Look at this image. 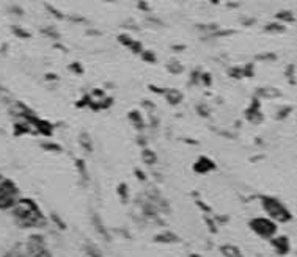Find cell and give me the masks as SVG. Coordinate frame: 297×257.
<instances>
[{"label":"cell","instance_id":"obj_4","mask_svg":"<svg viewBox=\"0 0 297 257\" xmlns=\"http://www.w3.org/2000/svg\"><path fill=\"white\" fill-rule=\"evenodd\" d=\"M250 227L255 234H258L263 239H272L273 234L277 232V226L267 218H253L250 221Z\"/></svg>","mask_w":297,"mask_h":257},{"label":"cell","instance_id":"obj_15","mask_svg":"<svg viewBox=\"0 0 297 257\" xmlns=\"http://www.w3.org/2000/svg\"><path fill=\"white\" fill-rule=\"evenodd\" d=\"M121 193H123V198L126 199V185H124V184L120 185V195H121Z\"/></svg>","mask_w":297,"mask_h":257},{"label":"cell","instance_id":"obj_1","mask_svg":"<svg viewBox=\"0 0 297 257\" xmlns=\"http://www.w3.org/2000/svg\"><path fill=\"white\" fill-rule=\"evenodd\" d=\"M13 215L22 227H36L44 223V217L32 199H19L13 207Z\"/></svg>","mask_w":297,"mask_h":257},{"label":"cell","instance_id":"obj_9","mask_svg":"<svg viewBox=\"0 0 297 257\" xmlns=\"http://www.w3.org/2000/svg\"><path fill=\"white\" fill-rule=\"evenodd\" d=\"M93 223H95V227H96V230L102 235V237L107 240L109 239V235H107V230H105V227L102 226V223H101V220H99V217L98 215H93Z\"/></svg>","mask_w":297,"mask_h":257},{"label":"cell","instance_id":"obj_11","mask_svg":"<svg viewBox=\"0 0 297 257\" xmlns=\"http://www.w3.org/2000/svg\"><path fill=\"white\" fill-rule=\"evenodd\" d=\"M87 254L90 257H104V254L96 246H93V245H87Z\"/></svg>","mask_w":297,"mask_h":257},{"label":"cell","instance_id":"obj_3","mask_svg":"<svg viewBox=\"0 0 297 257\" xmlns=\"http://www.w3.org/2000/svg\"><path fill=\"white\" fill-rule=\"evenodd\" d=\"M263 207L264 210L269 213V215L273 218V220H277V221H282V223H286L292 218L291 215V212L279 201V199H275V198H267L264 196L263 198Z\"/></svg>","mask_w":297,"mask_h":257},{"label":"cell","instance_id":"obj_13","mask_svg":"<svg viewBox=\"0 0 297 257\" xmlns=\"http://www.w3.org/2000/svg\"><path fill=\"white\" fill-rule=\"evenodd\" d=\"M143 159L150 163V165H153L154 162H156V156L150 151V149H146V151H143Z\"/></svg>","mask_w":297,"mask_h":257},{"label":"cell","instance_id":"obj_8","mask_svg":"<svg viewBox=\"0 0 297 257\" xmlns=\"http://www.w3.org/2000/svg\"><path fill=\"white\" fill-rule=\"evenodd\" d=\"M220 251H222V254H223L225 257H242L239 248H238V246H233V245H223V246L220 248Z\"/></svg>","mask_w":297,"mask_h":257},{"label":"cell","instance_id":"obj_10","mask_svg":"<svg viewBox=\"0 0 297 257\" xmlns=\"http://www.w3.org/2000/svg\"><path fill=\"white\" fill-rule=\"evenodd\" d=\"M156 240L157 242H162V243H172V242H178V237H176V235H173V234L167 232V234L157 235Z\"/></svg>","mask_w":297,"mask_h":257},{"label":"cell","instance_id":"obj_2","mask_svg":"<svg viewBox=\"0 0 297 257\" xmlns=\"http://www.w3.org/2000/svg\"><path fill=\"white\" fill-rule=\"evenodd\" d=\"M17 201H19L17 185L10 179H4L0 182V210L13 209Z\"/></svg>","mask_w":297,"mask_h":257},{"label":"cell","instance_id":"obj_14","mask_svg":"<svg viewBox=\"0 0 297 257\" xmlns=\"http://www.w3.org/2000/svg\"><path fill=\"white\" fill-rule=\"evenodd\" d=\"M5 257H27L26 254H22L20 251H16V249H13V251H10Z\"/></svg>","mask_w":297,"mask_h":257},{"label":"cell","instance_id":"obj_16","mask_svg":"<svg viewBox=\"0 0 297 257\" xmlns=\"http://www.w3.org/2000/svg\"><path fill=\"white\" fill-rule=\"evenodd\" d=\"M190 257H201V255H198V254H192V255H190Z\"/></svg>","mask_w":297,"mask_h":257},{"label":"cell","instance_id":"obj_6","mask_svg":"<svg viewBox=\"0 0 297 257\" xmlns=\"http://www.w3.org/2000/svg\"><path fill=\"white\" fill-rule=\"evenodd\" d=\"M270 243H272V246L275 248V251H277L279 254H288L289 252V240H288V237H285V235H282V237H277V239H272L270 240Z\"/></svg>","mask_w":297,"mask_h":257},{"label":"cell","instance_id":"obj_7","mask_svg":"<svg viewBox=\"0 0 297 257\" xmlns=\"http://www.w3.org/2000/svg\"><path fill=\"white\" fill-rule=\"evenodd\" d=\"M214 168V163H212L209 159H206V157H200L198 159V162L195 163V166H194V169L197 171V173H206V171H209V169H212Z\"/></svg>","mask_w":297,"mask_h":257},{"label":"cell","instance_id":"obj_12","mask_svg":"<svg viewBox=\"0 0 297 257\" xmlns=\"http://www.w3.org/2000/svg\"><path fill=\"white\" fill-rule=\"evenodd\" d=\"M168 99H170V102L178 104V102L182 99V94H181L179 91H176V90H172V91L168 93Z\"/></svg>","mask_w":297,"mask_h":257},{"label":"cell","instance_id":"obj_17","mask_svg":"<svg viewBox=\"0 0 297 257\" xmlns=\"http://www.w3.org/2000/svg\"><path fill=\"white\" fill-rule=\"evenodd\" d=\"M2 181H4V179H2V176H0V182H2Z\"/></svg>","mask_w":297,"mask_h":257},{"label":"cell","instance_id":"obj_5","mask_svg":"<svg viewBox=\"0 0 297 257\" xmlns=\"http://www.w3.org/2000/svg\"><path fill=\"white\" fill-rule=\"evenodd\" d=\"M27 252L30 257H51L41 235H32L27 245Z\"/></svg>","mask_w":297,"mask_h":257}]
</instances>
